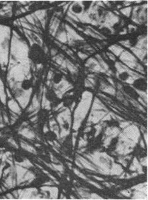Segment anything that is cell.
Returning <instances> with one entry per match:
<instances>
[{"label":"cell","mask_w":148,"mask_h":200,"mask_svg":"<svg viewBox=\"0 0 148 200\" xmlns=\"http://www.w3.org/2000/svg\"><path fill=\"white\" fill-rule=\"evenodd\" d=\"M29 57L36 64H41L46 57V53L41 45L37 43H33L29 49Z\"/></svg>","instance_id":"1"},{"label":"cell","mask_w":148,"mask_h":200,"mask_svg":"<svg viewBox=\"0 0 148 200\" xmlns=\"http://www.w3.org/2000/svg\"><path fill=\"white\" fill-rule=\"evenodd\" d=\"M122 134L135 144L138 142L140 140V130L136 125L130 124L128 127L124 129Z\"/></svg>","instance_id":"2"},{"label":"cell","mask_w":148,"mask_h":200,"mask_svg":"<svg viewBox=\"0 0 148 200\" xmlns=\"http://www.w3.org/2000/svg\"><path fill=\"white\" fill-rule=\"evenodd\" d=\"M86 66L89 68L90 70L92 71V72L106 73V72L100 65L98 60L94 59H92V58H91V59H89L87 60L86 62Z\"/></svg>","instance_id":"3"},{"label":"cell","mask_w":148,"mask_h":200,"mask_svg":"<svg viewBox=\"0 0 148 200\" xmlns=\"http://www.w3.org/2000/svg\"><path fill=\"white\" fill-rule=\"evenodd\" d=\"M107 112H104V111H92V113L89 118V122L96 123L102 120L103 117L107 115Z\"/></svg>","instance_id":"4"},{"label":"cell","mask_w":148,"mask_h":200,"mask_svg":"<svg viewBox=\"0 0 148 200\" xmlns=\"http://www.w3.org/2000/svg\"><path fill=\"white\" fill-rule=\"evenodd\" d=\"M78 160L80 161V163L82 164L84 168H86L88 169L89 171L94 172H98V169L96 166L94 165L91 162H90L88 159H85L84 157H78Z\"/></svg>","instance_id":"5"},{"label":"cell","mask_w":148,"mask_h":200,"mask_svg":"<svg viewBox=\"0 0 148 200\" xmlns=\"http://www.w3.org/2000/svg\"><path fill=\"white\" fill-rule=\"evenodd\" d=\"M124 172V169L122 168V166L120 165L119 164L116 163H112V165L110 167V172L109 174L112 176H119Z\"/></svg>","instance_id":"6"},{"label":"cell","mask_w":148,"mask_h":200,"mask_svg":"<svg viewBox=\"0 0 148 200\" xmlns=\"http://www.w3.org/2000/svg\"><path fill=\"white\" fill-rule=\"evenodd\" d=\"M71 9V13L76 15L81 14L84 12V9H83L81 2H74L71 6V9Z\"/></svg>","instance_id":"7"},{"label":"cell","mask_w":148,"mask_h":200,"mask_svg":"<svg viewBox=\"0 0 148 200\" xmlns=\"http://www.w3.org/2000/svg\"><path fill=\"white\" fill-rule=\"evenodd\" d=\"M45 97H46L47 102H49V103H52L54 102L57 100L58 96L57 94L54 90H49L47 91L46 94H45Z\"/></svg>","instance_id":"8"},{"label":"cell","mask_w":148,"mask_h":200,"mask_svg":"<svg viewBox=\"0 0 148 200\" xmlns=\"http://www.w3.org/2000/svg\"><path fill=\"white\" fill-rule=\"evenodd\" d=\"M109 50L114 55H116L117 57L120 56V55L125 51L124 49L122 47L117 44L113 45L111 46H110Z\"/></svg>","instance_id":"9"},{"label":"cell","mask_w":148,"mask_h":200,"mask_svg":"<svg viewBox=\"0 0 148 200\" xmlns=\"http://www.w3.org/2000/svg\"><path fill=\"white\" fill-rule=\"evenodd\" d=\"M102 90L104 92H106L107 94H109L110 95L112 96H115L116 95V90H115V88L113 87V86H110L107 84H105V83H102Z\"/></svg>","instance_id":"10"},{"label":"cell","mask_w":148,"mask_h":200,"mask_svg":"<svg viewBox=\"0 0 148 200\" xmlns=\"http://www.w3.org/2000/svg\"><path fill=\"white\" fill-rule=\"evenodd\" d=\"M92 111H102V110H105L107 111L106 107H105L104 105L102 104V103L100 102L99 100H98V98H95L93 104H92Z\"/></svg>","instance_id":"11"},{"label":"cell","mask_w":148,"mask_h":200,"mask_svg":"<svg viewBox=\"0 0 148 200\" xmlns=\"http://www.w3.org/2000/svg\"><path fill=\"white\" fill-rule=\"evenodd\" d=\"M21 88L23 90L28 91L32 87V81L29 79H25L22 81L21 83Z\"/></svg>","instance_id":"12"},{"label":"cell","mask_w":148,"mask_h":200,"mask_svg":"<svg viewBox=\"0 0 148 200\" xmlns=\"http://www.w3.org/2000/svg\"><path fill=\"white\" fill-rule=\"evenodd\" d=\"M45 135L47 140L49 142H54L57 138V133L54 131H47Z\"/></svg>","instance_id":"13"},{"label":"cell","mask_w":148,"mask_h":200,"mask_svg":"<svg viewBox=\"0 0 148 200\" xmlns=\"http://www.w3.org/2000/svg\"><path fill=\"white\" fill-rule=\"evenodd\" d=\"M96 58L97 59V60H98V62H99V64L101 66V67L104 69L105 72H106V73L107 72H110V70H109V66L108 64H107L106 62H105L104 60H103L102 58L99 55H96Z\"/></svg>","instance_id":"14"},{"label":"cell","mask_w":148,"mask_h":200,"mask_svg":"<svg viewBox=\"0 0 148 200\" xmlns=\"http://www.w3.org/2000/svg\"><path fill=\"white\" fill-rule=\"evenodd\" d=\"M84 32H85V33H86L87 35H89V36H91L92 37H94V38H95V39H102L103 37L101 36V35H99L96 34V33L93 31V29H92L91 27H89L88 28H87L86 29V31H84Z\"/></svg>","instance_id":"15"},{"label":"cell","mask_w":148,"mask_h":200,"mask_svg":"<svg viewBox=\"0 0 148 200\" xmlns=\"http://www.w3.org/2000/svg\"><path fill=\"white\" fill-rule=\"evenodd\" d=\"M63 79V75L61 73H54V74L52 76V81L55 85H58L62 81Z\"/></svg>","instance_id":"16"},{"label":"cell","mask_w":148,"mask_h":200,"mask_svg":"<svg viewBox=\"0 0 148 200\" xmlns=\"http://www.w3.org/2000/svg\"><path fill=\"white\" fill-rule=\"evenodd\" d=\"M133 164L135 166V168L137 169V172L138 174H143L144 172H143L142 169V166L141 165V164L140 163L139 161L138 160L137 158H135L133 159Z\"/></svg>","instance_id":"17"},{"label":"cell","mask_w":148,"mask_h":200,"mask_svg":"<svg viewBox=\"0 0 148 200\" xmlns=\"http://www.w3.org/2000/svg\"><path fill=\"white\" fill-rule=\"evenodd\" d=\"M134 196L133 198L136 199H147V196H145V194L142 193V192H140L139 191H136L135 192H134Z\"/></svg>","instance_id":"18"},{"label":"cell","mask_w":148,"mask_h":200,"mask_svg":"<svg viewBox=\"0 0 148 200\" xmlns=\"http://www.w3.org/2000/svg\"><path fill=\"white\" fill-rule=\"evenodd\" d=\"M129 101H130V102H131L132 104L137 108V109H139L140 111H144H144H145L144 108L143 107V106L140 104L139 102H137V100H134V99H130Z\"/></svg>","instance_id":"19"},{"label":"cell","mask_w":148,"mask_h":200,"mask_svg":"<svg viewBox=\"0 0 148 200\" xmlns=\"http://www.w3.org/2000/svg\"><path fill=\"white\" fill-rule=\"evenodd\" d=\"M131 11H132L131 7H125V8L122 9L121 11H120V12H121L123 14H124L125 16H126L127 17H129L130 16Z\"/></svg>","instance_id":"20"},{"label":"cell","mask_w":148,"mask_h":200,"mask_svg":"<svg viewBox=\"0 0 148 200\" xmlns=\"http://www.w3.org/2000/svg\"><path fill=\"white\" fill-rule=\"evenodd\" d=\"M74 172L75 174H76V176H78L79 178L84 179V180H87V178H86V176H85V175L83 174V173H82V172H80L79 170H78L77 169H74Z\"/></svg>","instance_id":"21"},{"label":"cell","mask_w":148,"mask_h":200,"mask_svg":"<svg viewBox=\"0 0 148 200\" xmlns=\"http://www.w3.org/2000/svg\"><path fill=\"white\" fill-rule=\"evenodd\" d=\"M130 124L131 123H130L129 121L122 120L121 121H120V127L122 129H125L126 127H128Z\"/></svg>","instance_id":"22"},{"label":"cell","mask_w":148,"mask_h":200,"mask_svg":"<svg viewBox=\"0 0 148 200\" xmlns=\"http://www.w3.org/2000/svg\"><path fill=\"white\" fill-rule=\"evenodd\" d=\"M87 144V142L85 138H80V140H79V148H84L85 146H86Z\"/></svg>","instance_id":"23"},{"label":"cell","mask_w":148,"mask_h":200,"mask_svg":"<svg viewBox=\"0 0 148 200\" xmlns=\"http://www.w3.org/2000/svg\"><path fill=\"white\" fill-rule=\"evenodd\" d=\"M121 194L123 195V196H124L127 197H131L132 192L131 191V190H125V191H122L121 192Z\"/></svg>","instance_id":"24"},{"label":"cell","mask_w":148,"mask_h":200,"mask_svg":"<svg viewBox=\"0 0 148 200\" xmlns=\"http://www.w3.org/2000/svg\"><path fill=\"white\" fill-rule=\"evenodd\" d=\"M102 199L103 198L101 197V196H98V195L96 194H95V193H93V194H90V198L89 199Z\"/></svg>","instance_id":"25"},{"label":"cell","mask_w":148,"mask_h":200,"mask_svg":"<svg viewBox=\"0 0 148 200\" xmlns=\"http://www.w3.org/2000/svg\"><path fill=\"white\" fill-rule=\"evenodd\" d=\"M87 182H88V183H90L91 184H92V185H93L95 187H96V188H99V189H102V186H100L98 183H96V182L92 181H90V180H87Z\"/></svg>","instance_id":"26"},{"label":"cell","mask_w":148,"mask_h":200,"mask_svg":"<svg viewBox=\"0 0 148 200\" xmlns=\"http://www.w3.org/2000/svg\"><path fill=\"white\" fill-rule=\"evenodd\" d=\"M120 43L122 45H124L125 47H131V43H130L129 40H124V41H121Z\"/></svg>","instance_id":"27"},{"label":"cell","mask_w":148,"mask_h":200,"mask_svg":"<svg viewBox=\"0 0 148 200\" xmlns=\"http://www.w3.org/2000/svg\"><path fill=\"white\" fill-rule=\"evenodd\" d=\"M139 162H140V163L141 164L142 166H147V157H145V158L144 157V158L142 159Z\"/></svg>","instance_id":"28"},{"label":"cell","mask_w":148,"mask_h":200,"mask_svg":"<svg viewBox=\"0 0 148 200\" xmlns=\"http://www.w3.org/2000/svg\"><path fill=\"white\" fill-rule=\"evenodd\" d=\"M85 85H86V87H91V88H93V86H94L87 79L86 80V81H85Z\"/></svg>","instance_id":"29"},{"label":"cell","mask_w":148,"mask_h":200,"mask_svg":"<svg viewBox=\"0 0 148 200\" xmlns=\"http://www.w3.org/2000/svg\"><path fill=\"white\" fill-rule=\"evenodd\" d=\"M107 56H108V57L110 59L112 60H115V59H116V57H115V55L112 54V53H107Z\"/></svg>","instance_id":"30"},{"label":"cell","mask_w":148,"mask_h":200,"mask_svg":"<svg viewBox=\"0 0 148 200\" xmlns=\"http://www.w3.org/2000/svg\"><path fill=\"white\" fill-rule=\"evenodd\" d=\"M79 56H80V57L81 58V59H83V60H84V59H87V57H88L86 54H82V53H79Z\"/></svg>","instance_id":"31"},{"label":"cell","mask_w":148,"mask_h":200,"mask_svg":"<svg viewBox=\"0 0 148 200\" xmlns=\"http://www.w3.org/2000/svg\"><path fill=\"white\" fill-rule=\"evenodd\" d=\"M76 165L79 167V168H84V167H83L82 166V164H81V163H80V161L78 160V159H77V160L76 161Z\"/></svg>","instance_id":"32"},{"label":"cell","mask_w":148,"mask_h":200,"mask_svg":"<svg viewBox=\"0 0 148 200\" xmlns=\"http://www.w3.org/2000/svg\"><path fill=\"white\" fill-rule=\"evenodd\" d=\"M129 169H130V170H131V171H132V172H137V169H136V168H135V166L133 164H131V166H130V167H129Z\"/></svg>","instance_id":"33"},{"label":"cell","mask_w":148,"mask_h":200,"mask_svg":"<svg viewBox=\"0 0 148 200\" xmlns=\"http://www.w3.org/2000/svg\"><path fill=\"white\" fill-rule=\"evenodd\" d=\"M92 178H94V179H96V180H98V181H104V179L102 178H100V177H98V176H92Z\"/></svg>","instance_id":"34"},{"label":"cell","mask_w":148,"mask_h":200,"mask_svg":"<svg viewBox=\"0 0 148 200\" xmlns=\"http://www.w3.org/2000/svg\"><path fill=\"white\" fill-rule=\"evenodd\" d=\"M139 141H140V146H141L142 148H145V142H144V140H139Z\"/></svg>","instance_id":"35"},{"label":"cell","mask_w":148,"mask_h":200,"mask_svg":"<svg viewBox=\"0 0 148 200\" xmlns=\"http://www.w3.org/2000/svg\"><path fill=\"white\" fill-rule=\"evenodd\" d=\"M144 138L145 143H146V146H147V133H145L144 134Z\"/></svg>","instance_id":"36"},{"label":"cell","mask_w":148,"mask_h":200,"mask_svg":"<svg viewBox=\"0 0 148 200\" xmlns=\"http://www.w3.org/2000/svg\"><path fill=\"white\" fill-rule=\"evenodd\" d=\"M108 81H109V82L111 84V86H113V87H114V86H115V82L113 81V79H111V78H108Z\"/></svg>","instance_id":"37"},{"label":"cell","mask_w":148,"mask_h":200,"mask_svg":"<svg viewBox=\"0 0 148 200\" xmlns=\"http://www.w3.org/2000/svg\"><path fill=\"white\" fill-rule=\"evenodd\" d=\"M131 4V2H129V1H124V6L125 7H127V6H129V5Z\"/></svg>","instance_id":"38"},{"label":"cell","mask_w":148,"mask_h":200,"mask_svg":"<svg viewBox=\"0 0 148 200\" xmlns=\"http://www.w3.org/2000/svg\"><path fill=\"white\" fill-rule=\"evenodd\" d=\"M91 130V127L89 126V127H87L86 129L84 130V131H85V133H87V132H89V131Z\"/></svg>","instance_id":"39"},{"label":"cell","mask_w":148,"mask_h":200,"mask_svg":"<svg viewBox=\"0 0 148 200\" xmlns=\"http://www.w3.org/2000/svg\"><path fill=\"white\" fill-rule=\"evenodd\" d=\"M103 184H104L105 186H106L107 187H109V188H111V183H104Z\"/></svg>","instance_id":"40"},{"label":"cell","mask_w":148,"mask_h":200,"mask_svg":"<svg viewBox=\"0 0 148 200\" xmlns=\"http://www.w3.org/2000/svg\"><path fill=\"white\" fill-rule=\"evenodd\" d=\"M3 5H2L1 3H0V10L3 9Z\"/></svg>","instance_id":"41"}]
</instances>
